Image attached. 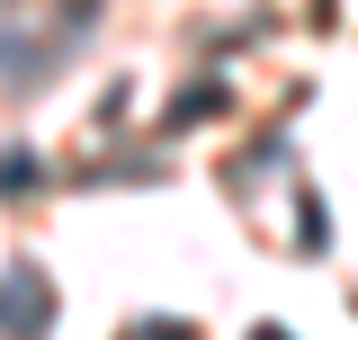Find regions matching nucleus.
Listing matches in <instances>:
<instances>
[{
	"mask_svg": "<svg viewBox=\"0 0 358 340\" xmlns=\"http://www.w3.org/2000/svg\"><path fill=\"white\" fill-rule=\"evenodd\" d=\"M54 332V278L45 269H0V340H45Z\"/></svg>",
	"mask_w": 358,
	"mask_h": 340,
	"instance_id": "f257e3e1",
	"label": "nucleus"
},
{
	"mask_svg": "<svg viewBox=\"0 0 358 340\" xmlns=\"http://www.w3.org/2000/svg\"><path fill=\"white\" fill-rule=\"evenodd\" d=\"M63 63V45H45V36H0V72L9 81H45Z\"/></svg>",
	"mask_w": 358,
	"mask_h": 340,
	"instance_id": "f03ea898",
	"label": "nucleus"
},
{
	"mask_svg": "<svg viewBox=\"0 0 358 340\" xmlns=\"http://www.w3.org/2000/svg\"><path fill=\"white\" fill-rule=\"evenodd\" d=\"M45 188V153L36 143H9V153H0V197H36Z\"/></svg>",
	"mask_w": 358,
	"mask_h": 340,
	"instance_id": "7ed1b4c3",
	"label": "nucleus"
},
{
	"mask_svg": "<svg viewBox=\"0 0 358 340\" xmlns=\"http://www.w3.org/2000/svg\"><path fill=\"white\" fill-rule=\"evenodd\" d=\"M215 108H224V81H197V90H179V99H171V126H206Z\"/></svg>",
	"mask_w": 358,
	"mask_h": 340,
	"instance_id": "20e7f679",
	"label": "nucleus"
},
{
	"mask_svg": "<svg viewBox=\"0 0 358 340\" xmlns=\"http://www.w3.org/2000/svg\"><path fill=\"white\" fill-rule=\"evenodd\" d=\"M126 340H197V332H188V323H134Z\"/></svg>",
	"mask_w": 358,
	"mask_h": 340,
	"instance_id": "39448f33",
	"label": "nucleus"
},
{
	"mask_svg": "<svg viewBox=\"0 0 358 340\" xmlns=\"http://www.w3.org/2000/svg\"><path fill=\"white\" fill-rule=\"evenodd\" d=\"M251 340H287V332H278V323H260V332H251Z\"/></svg>",
	"mask_w": 358,
	"mask_h": 340,
	"instance_id": "423d86ee",
	"label": "nucleus"
}]
</instances>
